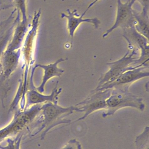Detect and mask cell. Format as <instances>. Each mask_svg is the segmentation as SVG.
Returning <instances> with one entry per match:
<instances>
[{"instance_id": "1", "label": "cell", "mask_w": 149, "mask_h": 149, "mask_svg": "<svg viewBox=\"0 0 149 149\" xmlns=\"http://www.w3.org/2000/svg\"><path fill=\"white\" fill-rule=\"evenodd\" d=\"M74 111L80 112L79 109L76 106L64 107L59 106L58 103H44L41 105L40 115L33 126L35 128L40 125L35 135L45 129L41 136V140H43L46 134L56 126L62 124H70L71 122V120L64 118L73 113Z\"/></svg>"}, {"instance_id": "2", "label": "cell", "mask_w": 149, "mask_h": 149, "mask_svg": "<svg viewBox=\"0 0 149 149\" xmlns=\"http://www.w3.org/2000/svg\"><path fill=\"white\" fill-rule=\"evenodd\" d=\"M129 87L113 88L106 101V112L102 114L103 118L113 115L117 111L124 108H132L143 112L145 105L142 98L129 92Z\"/></svg>"}, {"instance_id": "3", "label": "cell", "mask_w": 149, "mask_h": 149, "mask_svg": "<svg viewBox=\"0 0 149 149\" xmlns=\"http://www.w3.org/2000/svg\"><path fill=\"white\" fill-rule=\"evenodd\" d=\"M41 104L33 105L29 108L17 111L12 121L0 130V143L10 136L21 132L33 122L41 111Z\"/></svg>"}, {"instance_id": "4", "label": "cell", "mask_w": 149, "mask_h": 149, "mask_svg": "<svg viewBox=\"0 0 149 149\" xmlns=\"http://www.w3.org/2000/svg\"><path fill=\"white\" fill-rule=\"evenodd\" d=\"M131 50L132 51L130 52V50H129L122 57L117 61L107 64L109 67V70L100 77L98 86L95 88H99L104 84L113 81L127 71L141 67L132 65L138 58L135 56L139 54L137 52L138 50L135 48H133Z\"/></svg>"}, {"instance_id": "5", "label": "cell", "mask_w": 149, "mask_h": 149, "mask_svg": "<svg viewBox=\"0 0 149 149\" xmlns=\"http://www.w3.org/2000/svg\"><path fill=\"white\" fill-rule=\"evenodd\" d=\"M112 90L113 88H109L96 92L91 91L85 99L75 105L79 109L80 112L85 113L84 116L71 123L84 120L94 112L106 109L107 100L111 95Z\"/></svg>"}, {"instance_id": "6", "label": "cell", "mask_w": 149, "mask_h": 149, "mask_svg": "<svg viewBox=\"0 0 149 149\" xmlns=\"http://www.w3.org/2000/svg\"><path fill=\"white\" fill-rule=\"evenodd\" d=\"M134 3L128 0L122 3L121 0L117 1V13L115 22L113 25L102 35L103 38H106L115 29L120 28L122 30L135 26L136 22L133 14L132 6Z\"/></svg>"}, {"instance_id": "7", "label": "cell", "mask_w": 149, "mask_h": 149, "mask_svg": "<svg viewBox=\"0 0 149 149\" xmlns=\"http://www.w3.org/2000/svg\"><path fill=\"white\" fill-rule=\"evenodd\" d=\"M147 69H148V67H141L127 71L113 81L104 84L99 88L92 90V92H96L114 88L129 87L135 81L149 77V71H145Z\"/></svg>"}, {"instance_id": "8", "label": "cell", "mask_w": 149, "mask_h": 149, "mask_svg": "<svg viewBox=\"0 0 149 149\" xmlns=\"http://www.w3.org/2000/svg\"><path fill=\"white\" fill-rule=\"evenodd\" d=\"M99 0H94L91 3L85 10L80 16L77 13V10L74 9L73 11H71L69 9H67L68 15L64 13L61 14V18H66L67 20V29L69 32V36L71 38V44H72L73 40L75 31L80 25L82 23H91L94 26L95 29H98L100 25L101 21L97 17H95L91 18H83L87 10Z\"/></svg>"}, {"instance_id": "9", "label": "cell", "mask_w": 149, "mask_h": 149, "mask_svg": "<svg viewBox=\"0 0 149 149\" xmlns=\"http://www.w3.org/2000/svg\"><path fill=\"white\" fill-rule=\"evenodd\" d=\"M58 81H57L50 94L48 95L43 94V93H39L36 89L27 91L26 93V104L24 106V109L29 108L31 106L42 103L49 102L58 103L59 95L62 91V88H58Z\"/></svg>"}, {"instance_id": "10", "label": "cell", "mask_w": 149, "mask_h": 149, "mask_svg": "<svg viewBox=\"0 0 149 149\" xmlns=\"http://www.w3.org/2000/svg\"><path fill=\"white\" fill-rule=\"evenodd\" d=\"M41 14L40 9L38 11H35L32 20L31 28L26 34L25 41L22 50L24 56L25 61L28 64L32 62L33 47L37 35Z\"/></svg>"}, {"instance_id": "11", "label": "cell", "mask_w": 149, "mask_h": 149, "mask_svg": "<svg viewBox=\"0 0 149 149\" xmlns=\"http://www.w3.org/2000/svg\"><path fill=\"white\" fill-rule=\"evenodd\" d=\"M68 58H61L57 59L56 62L48 65L37 64L34 69L40 68L43 70L44 74L41 84L35 89L39 93H43L45 91V87L48 81L55 77H60L64 72V70L58 66L59 64L67 60Z\"/></svg>"}, {"instance_id": "12", "label": "cell", "mask_w": 149, "mask_h": 149, "mask_svg": "<svg viewBox=\"0 0 149 149\" xmlns=\"http://www.w3.org/2000/svg\"><path fill=\"white\" fill-rule=\"evenodd\" d=\"M123 30V36L128 43L129 49L135 48L141 52L149 49V40L141 35L135 28L134 26Z\"/></svg>"}, {"instance_id": "13", "label": "cell", "mask_w": 149, "mask_h": 149, "mask_svg": "<svg viewBox=\"0 0 149 149\" xmlns=\"http://www.w3.org/2000/svg\"><path fill=\"white\" fill-rule=\"evenodd\" d=\"M20 49L14 51L3 52L1 56V66L4 77L8 78L15 70L19 63L21 55Z\"/></svg>"}, {"instance_id": "14", "label": "cell", "mask_w": 149, "mask_h": 149, "mask_svg": "<svg viewBox=\"0 0 149 149\" xmlns=\"http://www.w3.org/2000/svg\"><path fill=\"white\" fill-rule=\"evenodd\" d=\"M17 22L18 24L15 29L11 41L5 50L6 51H14L20 49L23 41L28 32V23L22 21H18Z\"/></svg>"}, {"instance_id": "15", "label": "cell", "mask_w": 149, "mask_h": 149, "mask_svg": "<svg viewBox=\"0 0 149 149\" xmlns=\"http://www.w3.org/2000/svg\"><path fill=\"white\" fill-rule=\"evenodd\" d=\"M133 14L136 21L134 27L136 30L149 41V17L148 12L142 10L138 12L133 9Z\"/></svg>"}, {"instance_id": "16", "label": "cell", "mask_w": 149, "mask_h": 149, "mask_svg": "<svg viewBox=\"0 0 149 149\" xmlns=\"http://www.w3.org/2000/svg\"><path fill=\"white\" fill-rule=\"evenodd\" d=\"M136 149H149V127H145L143 132L136 138Z\"/></svg>"}, {"instance_id": "17", "label": "cell", "mask_w": 149, "mask_h": 149, "mask_svg": "<svg viewBox=\"0 0 149 149\" xmlns=\"http://www.w3.org/2000/svg\"><path fill=\"white\" fill-rule=\"evenodd\" d=\"M24 133L20 132L14 138H7V144L5 146H0V149H20L21 141Z\"/></svg>"}, {"instance_id": "18", "label": "cell", "mask_w": 149, "mask_h": 149, "mask_svg": "<svg viewBox=\"0 0 149 149\" xmlns=\"http://www.w3.org/2000/svg\"><path fill=\"white\" fill-rule=\"evenodd\" d=\"M14 3L16 6L17 13L22 15V22L28 23L26 10V0H14Z\"/></svg>"}, {"instance_id": "19", "label": "cell", "mask_w": 149, "mask_h": 149, "mask_svg": "<svg viewBox=\"0 0 149 149\" xmlns=\"http://www.w3.org/2000/svg\"><path fill=\"white\" fill-rule=\"evenodd\" d=\"M61 149H82L80 142L76 139L70 140Z\"/></svg>"}, {"instance_id": "20", "label": "cell", "mask_w": 149, "mask_h": 149, "mask_svg": "<svg viewBox=\"0 0 149 149\" xmlns=\"http://www.w3.org/2000/svg\"><path fill=\"white\" fill-rule=\"evenodd\" d=\"M131 2L134 3L136 1H138L141 4L143 7L142 10L148 12L149 10V0H130Z\"/></svg>"}, {"instance_id": "21", "label": "cell", "mask_w": 149, "mask_h": 149, "mask_svg": "<svg viewBox=\"0 0 149 149\" xmlns=\"http://www.w3.org/2000/svg\"><path fill=\"white\" fill-rule=\"evenodd\" d=\"M80 1V0H77V1Z\"/></svg>"}]
</instances>
